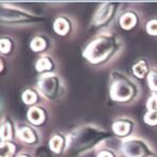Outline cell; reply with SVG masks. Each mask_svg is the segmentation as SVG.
Segmentation results:
<instances>
[{
	"mask_svg": "<svg viewBox=\"0 0 157 157\" xmlns=\"http://www.w3.org/2000/svg\"><path fill=\"white\" fill-rule=\"evenodd\" d=\"M108 137L109 134L100 128L92 126L80 128L72 132L67 138L66 152H68L69 154L78 155L92 149L99 142L103 141Z\"/></svg>",
	"mask_w": 157,
	"mask_h": 157,
	"instance_id": "1",
	"label": "cell"
},
{
	"mask_svg": "<svg viewBox=\"0 0 157 157\" xmlns=\"http://www.w3.org/2000/svg\"><path fill=\"white\" fill-rule=\"evenodd\" d=\"M118 48V41L110 35L94 38L83 52L84 57L91 64H100L110 57Z\"/></svg>",
	"mask_w": 157,
	"mask_h": 157,
	"instance_id": "2",
	"label": "cell"
},
{
	"mask_svg": "<svg viewBox=\"0 0 157 157\" xmlns=\"http://www.w3.org/2000/svg\"><path fill=\"white\" fill-rule=\"evenodd\" d=\"M137 88L135 84L120 72L113 73V82L110 86V97L118 102H125L136 94Z\"/></svg>",
	"mask_w": 157,
	"mask_h": 157,
	"instance_id": "3",
	"label": "cell"
},
{
	"mask_svg": "<svg viewBox=\"0 0 157 157\" xmlns=\"http://www.w3.org/2000/svg\"><path fill=\"white\" fill-rule=\"evenodd\" d=\"M40 18L28 14L18 9L10 8V6H1V21L8 24H28V22L39 21Z\"/></svg>",
	"mask_w": 157,
	"mask_h": 157,
	"instance_id": "4",
	"label": "cell"
},
{
	"mask_svg": "<svg viewBox=\"0 0 157 157\" xmlns=\"http://www.w3.org/2000/svg\"><path fill=\"white\" fill-rule=\"evenodd\" d=\"M122 152L126 157H147L152 152L142 140L128 139L122 144Z\"/></svg>",
	"mask_w": 157,
	"mask_h": 157,
	"instance_id": "5",
	"label": "cell"
},
{
	"mask_svg": "<svg viewBox=\"0 0 157 157\" xmlns=\"http://www.w3.org/2000/svg\"><path fill=\"white\" fill-rule=\"evenodd\" d=\"M38 88L47 98H55L59 90V78L53 75H43L38 81Z\"/></svg>",
	"mask_w": 157,
	"mask_h": 157,
	"instance_id": "6",
	"label": "cell"
},
{
	"mask_svg": "<svg viewBox=\"0 0 157 157\" xmlns=\"http://www.w3.org/2000/svg\"><path fill=\"white\" fill-rule=\"evenodd\" d=\"M116 3H103L94 16L92 24L94 27H102L107 24L116 12Z\"/></svg>",
	"mask_w": 157,
	"mask_h": 157,
	"instance_id": "7",
	"label": "cell"
},
{
	"mask_svg": "<svg viewBox=\"0 0 157 157\" xmlns=\"http://www.w3.org/2000/svg\"><path fill=\"white\" fill-rule=\"evenodd\" d=\"M132 128V122L128 120H119L113 124V131L116 135L119 136H126L130 133Z\"/></svg>",
	"mask_w": 157,
	"mask_h": 157,
	"instance_id": "8",
	"label": "cell"
},
{
	"mask_svg": "<svg viewBox=\"0 0 157 157\" xmlns=\"http://www.w3.org/2000/svg\"><path fill=\"white\" fill-rule=\"evenodd\" d=\"M119 22L123 29L130 30L136 26V24H137V17H136V15L133 12H128L121 16Z\"/></svg>",
	"mask_w": 157,
	"mask_h": 157,
	"instance_id": "9",
	"label": "cell"
},
{
	"mask_svg": "<svg viewBox=\"0 0 157 157\" xmlns=\"http://www.w3.org/2000/svg\"><path fill=\"white\" fill-rule=\"evenodd\" d=\"M28 118H29V120L33 124L38 125V124H40L45 120V114H44L43 109H40V108L32 107L28 112Z\"/></svg>",
	"mask_w": 157,
	"mask_h": 157,
	"instance_id": "10",
	"label": "cell"
},
{
	"mask_svg": "<svg viewBox=\"0 0 157 157\" xmlns=\"http://www.w3.org/2000/svg\"><path fill=\"white\" fill-rule=\"evenodd\" d=\"M17 135L22 141L29 142V144L35 141V133L29 126H21L20 128H18Z\"/></svg>",
	"mask_w": 157,
	"mask_h": 157,
	"instance_id": "11",
	"label": "cell"
},
{
	"mask_svg": "<svg viewBox=\"0 0 157 157\" xmlns=\"http://www.w3.org/2000/svg\"><path fill=\"white\" fill-rule=\"evenodd\" d=\"M69 30V22L68 20L65 18L61 17L59 19L55 20L54 22V31L57 34H61V35H65Z\"/></svg>",
	"mask_w": 157,
	"mask_h": 157,
	"instance_id": "12",
	"label": "cell"
},
{
	"mask_svg": "<svg viewBox=\"0 0 157 157\" xmlns=\"http://www.w3.org/2000/svg\"><path fill=\"white\" fill-rule=\"evenodd\" d=\"M49 145H50V149H51L54 153H59L61 150H62V147H64L63 137L59 136V135H54L51 139H50Z\"/></svg>",
	"mask_w": 157,
	"mask_h": 157,
	"instance_id": "13",
	"label": "cell"
},
{
	"mask_svg": "<svg viewBox=\"0 0 157 157\" xmlns=\"http://www.w3.org/2000/svg\"><path fill=\"white\" fill-rule=\"evenodd\" d=\"M52 62L48 57H41L36 63V69L39 72H44V71H49L52 69Z\"/></svg>",
	"mask_w": 157,
	"mask_h": 157,
	"instance_id": "14",
	"label": "cell"
},
{
	"mask_svg": "<svg viewBox=\"0 0 157 157\" xmlns=\"http://www.w3.org/2000/svg\"><path fill=\"white\" fill-rule=\"evenodd\" d=\"M134 75H136L138 78H144L147 75V66L144 61H139L136 65H134Z\"/></svg>",
	"mask_w": 157,
	"mask_h": 157,
	"instance_id": "15",
	"label": "cell"
},
{
	"mask_svg": "<svg viewBox=\"0 0 157 157\" xmlns=\"http://www.w3.org/2000/svg\"><path fill=\"white\" fill-rule=\"evenodd\" d=\"M15 145L9 141L2 142L1 144V157H12L15 152Z\"/></svg>",
	"mask_w": 157,
	"mask_h": 157,
	"instance_id": "16",
	"label": "cell"
},
{
	"mask_svg": "<svg viewBox=\"0 0 157 157\" xmlns=\"http://www.w3.org/2000/svg\"><path fill=\"white\" fill-rule=\"evenodd\" d=\"M22 100H24L25 103L27 104H33V103L36 102L37 100V96L32 89H27L26 91L22 94Z\"/></svg>",
	"mask_w": 157,
	"mask_h": 157,
	"instance_id": "17",
	"label": "cell"
},
{
	"mask_svg": "<svg viewBox=\"0 0 157 157\" xmlns=\"http://www.w3.org/2000/svg\"><path fill=\"white\" fill-rule=\"evenodd\" d=\"M45 47H46V41L41 37H35L31 41V48L35 52L41 51V50L45 49Z\"/></svg>",
	"mask_w": 157,
	"mask_h": 157,
	"instance_id": "18",
	"label": "cell"
},
{
	"mask_svg": "<svg viewBox=\"0 0 157 157\" xmlns=\"http://www.w3.org/2000/svg\"><path fill=\"white\" fill-rule=\"evenodd\" d=\"M11 135H12V128H11V125H10L9 122H6V123L2 124V128H1L2 140L8 141V140L11 138Z\"/></svg>",
	"mask_w": 157,
	"mask_h": 157,
	"instance_id": "19",
	"label": "cell"
},
{
	"mask_svg": "<svg viewBox=\"0 0 157 157\" xmlns=\"http://www.w3.org/2000/svg\"><path fill=\"white\" fill-rule=\"evenodd\" d=\"M144 121L150 125H156L157 124V112L155 110H149L144 116Z\"/></svg>",
	"mask_w": 157,
	"mask_h": 157,
	"instance_id": "20",
	"label": "cell"
},
{
	"mask_svg": "<svg viewBox=\"0 0 157 157\" xmlns=\"http://www.w3.org/2000/svg\"><path fill=\"white\" fill-rule=\"evenodd\" d=\"M147 81H149L150 88L157 91V70H154L149 73Z\"/></svg>",
	"mask_w": 157,
	"mask_h": 157,
	"instance_id": "21",
	"label": "cell"
},
{
	"mask_svg": "<svg viewBox=\"0 0 157 157\" xmlns=\"http://www.w3.org/2000/svg\"><path fill=\"white\" fill-rule=\"evenodd\" d=\"M147 107L149 110H155L157 112V94H154L150 97V99L147 100Z\"/></svg>",
	"mask_w": 157,
	"mask_h": 157,
	"instance_id": "22",
	"label": "cell"
},
{
	"mask_svg": "<svg viewBox=\"0 0 157 157\" xmlns=\"http://www.w3.org/2000/svg\"><path fill=\"white\" fill-rule=\"evenodd\" d=\"M147 31L151 35H157V19L150 20L147 25Z\"/></svg>",
	"mask_w": 157,
	"mask_h": 157,
	"instance_id": "23",
	"label": "cell"
},
{
	"mask_svg": "<svg viewBox=\"0 0 157 157\" xmlns=\"http://www.w3.org/2000/svg\"><path fill=\"white\" fill-rule=\"evenodd\" d=\"M12 48V44L11 40L8 38H2L1 39V51L2 53H9Z\"/></svg>",
	"mask_w": 157,
	"mask_h": 157,
	"instance_id": "24",
	"label": "cell"
},
{
	"mask_svg": "<svg viewBox=\"0 0 157 157\" xmlns=\"http://www.w3.org/2000/svg\"><path fill=\"white\" fill-rule=\"evenodd\" d=\"M98 157H114L112 152H108V151H102L100 154L98 155Z\"/></svg>",
	"mask_w": 157,
	"mask_h": 157,
	"instance_id": "25",
	"label": "cell"
},
{
	"mask_svg": "<svg viewBox=\"0 0 157 157\" xmlns=\"http://www.w3.org/2000/svg\"><path fill=\"white\" fill-rule=\"evenodd\" d=\"M18 157H29L28 155H20V156H18Z\"/></svg>",
	"mask_w": 157,
	"mask_h": 157,
	"instance_id": "26",
	"label": "cell"
}]
</instances>
